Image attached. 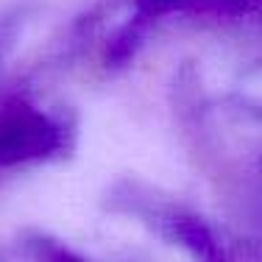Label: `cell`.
<instances>
[{
	"label": "cell",
	"mask_w": 262,
	"mask_h": 262,
	"mask_svg": "<svg viewBox=\"0 0 262 262\" xmlns=\"http://www.w3.org/2000/svg\"><path fill=\"white\" fill-rule=\"evenodd\" d=\"M56 142L53 128L31 109H6L0 115V162H20L48 151Z\"/></svg>",
	"instance_id": "1"
}]
</instances>
